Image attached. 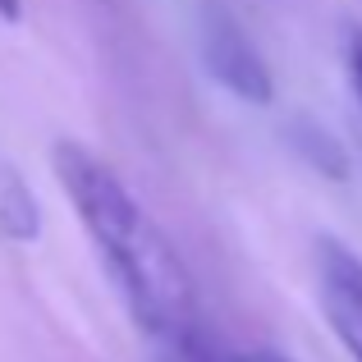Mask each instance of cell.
<instances>
[{"instance_id":"1","label":"cell","mask_w":362,"mask_h":362,"mask_svg":"<svg viewBox=\"0 0 362 362\" xmlns=\"http://www.w3.org/2000/svg\"><path fill=\"white\" fill-rule=\"evenodd\" d=\"M51 170L138 330L165 344V354H197L202 339H197L193 275L175 243L165 239V230L119 179V170L69 138L51 147Z\"/></svg>"},{"instance_id":"2","label":"cell","mask_w":362,"mask_h":362,"mask_svg":"<svg viewBox=\"0 0 362 362\" xmlns=\"http://www.w3.org/2000/svg\"><path fill=\"white\" fill-rule=\"evenodd\" d=\"M317 303L344 354L362 362V257L339 239H317Z\"/></svg>"},{"instance_id":"3","label":"cell","mask_w":362,"mask_h":362,"mask_svg":"<svg viewBox=\"0 0 362 362\" xmlns=\"http://www.w3.org/2000/svg\"><path fill=\"white\" fill-rule=\"evenodd\" d=\"M202 55H206L211 78L221 83L225 92H234L239 101H247V106H266V101L275 97L271 64L262 60V51L252 46V37H247L234 18H225V14L206 18Z\"/></svg>"},{"instance_id":"4","label":"cell","mask_w":362,"mask_h":362,"mask_svg":"<svg viewBox=\"0 0 362 362\" xmlns=\"http://www.w3.org/2000/svg\"><path fill=\"white\" fill-rule=\"evenodd\" d=\"M293 142H298L303 156L317 160V170H326V175H344V151H339V142L330 138V133H321L317 124L303 119L298 129H293Z\"/></svg>"},{"instance_id":"5","label":"cell","mask_w":362,"mask_h":362,"mask_svg":"<svg viewBox=\"0 0 362 362\" xmlns=\"http://www.w3.org/2000/svg\"><path fill=\"white\" fill-rule=\"evenodd\" d=\"M344 69H349L354 97H358V106H362V33H358V28L349 33V42H344Z\"/></svg>"},{"instance_id":"6","label":"cell","mask_w":362,"mask_h":362,"mask_svg":"<svg viewBox=\"0 0 362 362\" xmlns=\"http://www.w3.org/2000/svg\"><path fill=\"white\" fill-rule=\"evenodd\" d=\"M18 14H23V0H0V18H9V23H14Z\"/></svg>"},{"instance_id":"7","label":"cell","mask_w":362,"mask_h":362,"mask_svg":"<svg viewBox=\"0 0 362 362\" xmlns=\"http://www.w3.org/2000/svg\"><path fill=\"white\" fill-rule=\"evenodd\" d=\"M230 362H280V358H230Z\"/></svg>"}]
</instances>
